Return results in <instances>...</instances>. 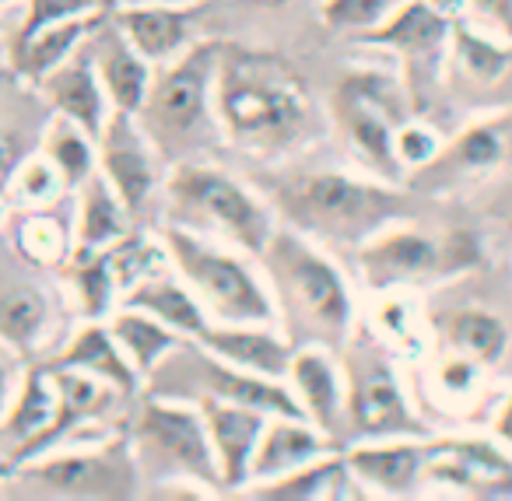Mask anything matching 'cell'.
Returning <instances> with one entry per match:
<instances>
[{
    "label": "cell",
    "instance_id": "16",
    "mask_svg": "<svg viewBox=\"0 0 512 501\" xmlns=\"http://www.w3.org/2000/svg\"><path fill=\"white\" fill-rule=\"evenodd\" d=\"M344 463L365 487V494L383 498H411L425 487L432 435L428 438H369V442L341 445Z\"/></svg>",
    "mask_w": 512,
    "mask_h": 501
},
{
    "label": "cell",
    "instance_id": "42",
    "mask_svg": "<svg viewBox=\"0 0 512 501\" xmlns=\"http://www.w3.org/2000/svg\"><path fill=\"white\" fill-rule=\"evenodd\" d=\"M18 354H11L8 347L0 344V417L8 414V407H11V400H15V389H18Z\"/></svg>",
    "mask_w": 512,
    "mask_h": 501
},
{
    "label": "cell",
    "instance_id": "36",
    "mask_svg": "<svg viewBox=\"0 0 512 501\" xmlns=\"http://www.w3.org/2000/svg\"><path fill=\"white\" fill-rule=\"evenodd\" d=\"M502 162V137L495 123H470L460 137L442 144V151L421 172L428 176H481Z\"/></svg>",
    "mask_w": 512,
    "mask_h": 501
},
{
    "label": "cell",
    "instance_id": "14",
    "mask_svg": "<svg viewBox=\"0 0 512 501\" xmlns=\"http://www.w3.org/2000/svg\"><path fill=\"white\" fill-rule=\"evenodd\" d=\"M158 151L141 130L134 113H120L113 109L106 120V130L99 134V172L109 179L116 193H120L123 207L130 211L134 225L141 228L148 218L151 204H155L158 183Z\"/></svg>",
    "mask_w": 512,
    "mask_h": 501
},
{
    "label": "cell",
    "instance_id": "4",
    "mask_svg": "<svg viewBox=\"0 0 512 501\" xmlns=\"http://www.w3.org/2000/svg\"><path fill=\"white\" fill-rule=\"evenodd\" d=\"M221 39L200 36L179 57L155 64L151 88L137 123L169 162H186L190 151L207 148L221 137L214 113V71H218Z\"/></svg>",
    "mask_w": 512,
    "mask_h": 501
},
{
    "label": "cell",
    "instance_id": "23",
    "mask_svg": "<svg viewBox=\"0 0 512 501\" xmlns=\"http://www.w3.org/2000/svg\"><path fill=\"white\" fill-rule=\"evenodd\" d=\"M211 354L225 358L228 365L246 368V372L267 375V379L285 382L292 365V340L278 326H249V323H211L197 337Z\"/></svg>",
    "mask_w": 512,
    "mask_h": 501
},
{
    "label": "cell",
    "instance_id": "35",
    "mask_svg": "<svg viewBox=\"0 0 512 501\" xmlns=\"http://www.w3.org/2000/svg\"><path fill=\"white\" fill-rule=\"evenodd\" d=\"M39 151L50 158V165L60 172L67 190H78L95 169H99V141L92 134L71 123L67 116H50L43 137H39Z\"/></svg>",
    "mask_w": 512,
    "mask_h": 501
},
{
    "label": "cell",
    "instance_id": "22",
    "mask_svg": "<svg viewBox=\"0 0 512 501\" xmlns=\"http://www.w3.org/2000/svg\"><path fill=\"white\" fill-rule=\"evenodd\" d=\"M449 32H453V18L432 8L428 0H404L383 25L362 32L358 43L393 50L407 64L435 67L442 60V53L449 50Z\"/></svg>",
    "mask_w": 512,
    "mask_h": 501
},
{
    "label": "cell",
    "instance_id": "13",
    "mask_svg": "<svg viewBox=\"0 0 512 501\" xmlns=\"http://www.w3.org/2000/svg\"><path fill=\"white\" fill-rule=\"evenodd\" d=\"M57 316V298L46 270L29 263L0 232V344L29 365L46 347Z\"/></svg>",
    "mask_w": 512,
    "mask_h": 501
},
{
    "label": "cell",
    "instance_id": "15",
    "mask_svg": "<svg viewBox=\"0 0 512 501\" xmlns=\"http://www.w3.org/2000/svg\"><path fill=\"white\" fill-rule=\"evenodd\" d=\"M425 484L453 487L467 498H512V452L495 438L432 435Z\"/></svg>",
    "mask_w": 512,
    "mask_h": 501
},
{
    "label": "cell",
    "instance_id": "8",
    "mask_svg": "<svg viewBox=\"0 0 512 501\" xmlns=\"http://www.w3.org/2000/svg\"><path fill=\"white\" fill-rule=\"evenodd\" d=\"M337 361H341L344 375V428L351 435L348 442L432 435V424L407 400L397 361L376 333L355 326L351 337L337 347Z\"/></svg>",
    "mask_w": 512,
    "mask_h": 501
},
{
    "label": "cell",
    "instance_id": "18",
    "mask_svg": "<svg viewBox=\"0 0 512 501\" xmlns=\"http://www.w3.org/2000/svg\"><path fill=\"white\" fill-rule=\"evenodd\" d=\"M204 11L207 4H116L109 15L144 60L165 64L200 39L197 22Z\"/></svg>",
    "mask_w": 512,
    "mask_h": 501
},
{
    "label": "cell",
    "instance_id": "11",
    "mask_svg": "<svg viewBox=\"0 0 512 501\" xmlns=\"http://www.w3.org/2000/svg\"><path fill=\"white\" fill-rule=\"evenodd\" d=\"M144 393L169 396V400L197 403L204 396L225 403H242V407H256L264 414H288V417H306L299 400L292 396L288 382L267 379V375L246 372V368L228 365L225 358L211 354L197 340H183L148 379L141 382Z\"/></svg>",
    "mask_w": 512,
    "mask_h": 501
},
{
    "label": "cell",
    "instance_id": "31",
    "mask_svg": "<svg viewBox=\"0 0 512 501\" xmlns=\"http://www.w3.org/2000/svg\"><path fill=\"white\" fill-rule=\"evenodd\" d=\"M109 11H92V15H78V18H67V22L57 25H46L43 32L29 39L22 46H11L8 50V71H15L22 81L29 85H39L46 74L53 71L57 64H64L81 43L95 32V25L106 18Z\"/></svg>",
    "mask_w": 512,
    "mask_h": 501
},
{
    "label": "cell",
    "instance_id": "49",
    "mask_svg": "<svg viewBox=\"0 0 512 501\" xmlns=\"http://www.w3.org/2000/svg\"><path fill=\"white\" fill-rule=\"evenodd\" d=\"M0 4H15V0H0Z\"/></svg>",
    "mask_w": 512,
    "mask_h": 501
},
{
    "label": "cell",
    "instance_id": "3",
    "mask_svg": "<svg viewBox=\"0 0 512 501\" xmlns=\"http://www.w3.org/2000/svg\"><path fill=\"white\" fill-rule=\"evenodd\" d=\"M274 211L285 225L306 232L320 246L351 249L383 228L411 218V197L397 183L379 176H351L337 169H316L288 176L274 186Z\"/></svg>",
    "mask_w": 512,
    "mask_h": 501
},
{
    "label": "cell",
    "instance_id": "2",
    "mask_svg": "<svg viewBox=\"0 0 512 501\" xmlns=\"http://www.w3.org/2000/svg\"><path fill=\"white\" fill-rule=\"evenodd\" d=\"M278 312V330L292 347L337 351L355 330V298L334 256L306 232L278 221L256 253Z\"/></svg>",
    "mask_w": 512,
    "mask_h": 501
},
{
    "label": "cell",
    "instance_id": "26",
    "mask_svg": "<svg viewBox=\"0 0 512 501\" xmlns=\"http://www.w3.org/2000/svg\"><path fill=\"white\" fill-rule=\"evenodd\" d=\"M50 365L95 375V379L116 386L123 396L141 393V375L134 372V365L127 361V354L120 351L116 337L109 333L106 319H85V323H81L78 330L60 344V351L50 358Z\"/></svg>",
    "mask_w": 512,
    "mask_h": 501
},
{
    "label": "cell",
    "instance_id": "29",
    "mask_svg": "<svg viewBox=\"0 0 512 501\" xmlns=\"http://www.w3.org/2000/svg\"><path fill=\"white\" fill-rule=\"evenodd\" d=\"M74 253H99L134 232V218L99 169L74 190Z\"/></svg>",
    "mask_w": 512,
    "mask_h": 501
},
{
    "label": "cell",
    "instance_id": "37",
    "mask_svg": "<svg viewBox=\"0 0 512 501\" xmlns=\"http://www.w3.org/2000/svg\"><path fill=\"white\" fill-rule=\"evenodd\" d=\"M449 53H453L456 67L477 85H495L509 74L512 64V46H502L495 39L481 36L467 18H453V32H449Z\"/></svg>",
    "mask_w": 512,
    "mask_h": 501
},
{
    "label": "cell",
    "instance_id": "32",
    "mask_svg": "<svg viewBox=\"0 0 512 501\" xmlns=\"http://www.w3.org/2000/svg\"><path fill=\"white\" fill-rule=\"evenodd\" d=\"M439 333L446 351L460 354L481 368H495L509 351V326L481 305L449 309L446 316H439Z\"/></svg>",
    "mask_w": 512,
    "mask_h": 501
},
{
    "label": "cell",
    "instance_id": "46",
    "mask_svg": "<svg viewBox=\"0 0 512 501\" xmlns=\"http://www.w3.org/2000/svg\"><path fill=\"white\" fill-rule=\"evenodd\" d=\"M116 4H211V0H116Z\"/></svg>",
    "mask_w": 512,
    "mask_h": 501
},
{
    "label": "cell",
    "instance_id": "45",
    "mask_svg": "<svg viewBox=\"0 0 512 501\" xmlns=\"http://www.w3.org/2000/svg\"><path fill=\"white\" fill-rule=\"evenodd\" d=\"M239 4H249V8H260V11H281V8H288L292 0H239Z\"/></svg>",
    "mask_w": 512,
    "mask_h": 501
},
{
    "label": "cell",
    "instance_id": "27",
    "mask_svg": "<svg viewBox=\"0 0 512 501\" xmlns=\"http://www.w3.org/2000/svg\"><path fill=\"white\" fill-rule=\"evenodd\" d=\"M120 305L148 312V316L162 319L165 326H172V330L183 333V337H190V340H197L200 333L214 323V319L207 316L204 305H200V298L190 291V284H186L169 263L151 270L148 277H141L134 288H127V295L120 298Z\"/></svg>",
    "mask_w": 512,
    "mask_h": 501
},
{
    "label": "cell",
    "instance_id": "25",
    "mask_svg": "<svg viewBox=\"0 0 512 501\" xmlns=\"http://www.w3.org/2000/svg\"><path fill=\"white\" fill-rule=\"evenodd\" d=\"M355 480V473L344 463V452L334 449L327 456L313 459V463L299 466V470H288L281 477L271 480H256V484L242 487V498L253 501H337V498H365V491Z\"/></svg>",
    "mask_w": 512,
    "mask_h": 501
},
{
    "label": "cell",
    "instance_id": "21",
    "mask_svg": "<svg viewBox=\"0 0 512 501\" xmlns=\"http://www.w3.org/2000/svg\"><path fill=\"white\" fill-rule=\"evenodd\" d=\"M285 382L295 400H299L306 421H313L316 428L327 431L341 445L337 431L344 428V375L337 351H327V347H295Z\"/></svg>",
    "mask_w": 512,
    "mask_h": 501
},
{
    "label": "cell",
    "instance_id": "41",
    "mask_svg": "<svg viewBox=\"0 0 512 501\" xmlns=\"http://www.w3.org/2000/svg\"><path fill=\"white\" fill-rule=\"evenodd\" d=\"M393 148H397V162L404 172H421L435 155L442 151V141L428 123L418 120H404L397 127V137H393Z\"/></svg>",
    "mask_w": 512,
    "mask_h": 501
},
{
    "label": "cell",
    "instance_id": "48",
    "mask_svg": "<svg viewBox=\"0 0 512 501\" xmlns=\"http://www.w3.org/2000/svg\"><path fill=\"white\" fill-rule=\"evenodd\" d=\"M99 4H102L106 11H113V8H116V0H99Z\"/></svg>",
    "mask_w": 512,
    "mask_h": 501
},
{
    "label": "cell",
    "instance_id": "47",
    "mask_svg": "<svg viewBox=\"0 0 512 501\" xmlns=\"http://www.w3.org/2000/svg\"><path fill=\"white\" fill-rule=\"evenodd\" d=\"M4 225H8V204H4V197H0V232H4Z\"/></svg>",
    "mask_w": 512,
    "mask_h": 501
},
{
    "label": "cell",
    "instance_id": "24",
    "mask_svg": "<svg viewBox=\"0 0 512 501\" xmlns=\"http://www.w3.org/2000/svg\"><path fill=\"white\" fill-rule=\"evenodd\" d=\"M334 449H341V445H337L327 431L316 428L313 421L274 414L271 421H267L260 442H256L246 484L281 477V473H288V470H299V466L313 463V459L327 456V452H334Z\"/></svg>",
    "mask_w": 512,
    "mask_h": 501
},
{
    "label": "cell",
    "instance_id": "20",
    "mask_svg": "<svg viewBox=\"0 0 512 501\" xmlns=\"http://www.w3.org/2000/svg\"><path fill=\"white\" fill-rule=\"evenodd\" d=\"M88 53H92L95 74H99L102 88H106L109 102L120 113H141L144 95L151 88V74H155V64L144 60L141 53L134 50L127 36L120 32V25L113 22V15H106L95 32L85 39Z\"/></svg>",
    "mask_w": 512,
    "mask_h": 501
},
{
    "label": "cell",
    "instance_id": "1",
    "mask_svg": "<svg viewBox=\"0 0 512 501\" xmlns=\"http://www.w3.org/2000/svg\"><path fill=\"white\" fill-rule=\"evenodd\" d=\"M214 113L221 141L264 162L285 158L316 134L309 85L292 60L239 43H221L218 50Z\"/></svg>",
    "mask_w": 512,
    "mask_h": 501
},
{
    "label": "cell",
    "instance_id": "39",
    "mask_svg": "<svg viewBox=\"0 0 512 501\" xmlns=\"http://www.w3.org/2000/svg\"><path fill=\"white\" fill-rule=\"evenodd\" d=\"M92 11H106L99 0H29L22 11V22H18L15 36H11V46H22L29 43L36 32H43L46 25H57L67 22V18H78V15H92Z\"/></svg>",
    "mask_w": 512,
    "mask_h": 501
},
{
    "label": "cell",
    "instance_id": "30",
    "mask_svg": "<svg viewBox=\"0 0 512 501\" xmlns=\"http://www.w3.org/2000/svg\"><path fill=\"white\" fill-rule=\"evenodd\" d=\"M29 81H22L15 71H8V85L0 81V197H8L15 186L22 165L39 151V137H43L46 123L32 127V109L43 106V95L32 99V106H18V99L25 95Z\"/></svg>",
    "mask_w": 512,
    "mask_h": 501
},
{
    "label": "cell",
    "instance_id": "33",
    "mask_svg": "<svg viewBox=\"0 0 512 501\" xmlns=\"http://www.w3.org/2000/svg\"><path fill=\"white\" fill-rule=\"evenodd\" d=\"M106 326L116 337V344H120V351L127 354V361L134 365V372L141 375V382L148 379L183 340H190L172 330V326H165L162 319L148 316V312H141V309H130V305H116L106 316Z\"/></svg>",
    "mask_w": 512,
    "mask_h": 501
},
{
    "label": "cell",
    "instance_id": "40",
    "mask_svg": "<svg viewBox=\"0 0 512 501\" xmlns=\"http://www.w3.org/2000/svg\"><path fill=\"white\" fill-rule=\"evenodd\" d=\"M11 193H18V197L25 200V207H36V204H53V200H60L71 190L64 186L60 172L50 165V158H46L43 151H36V155L22 165V172H18Z\"/></svg>",
    "mask_w": 512,
    "mask_h": 501
},
{
    "label": "cell",
    "instance_id": "38",
    "mask_svg": "<svg viewBox=\"0 0 512 501\" xmlns=\"http://www.w3.org/2000/svg\"><path fill=\"white\" fill-rule=\"evenodd\" d=\"M404 0H323L320 4V22L330 32H344V36H362V32L383 25Z\"/></svg>",
    "mask_w": 512,
    "mask_h": 501
},
{
    "label": "cell",
    "instance_id": "44",
    "mask_svg": "<svg viewBox=\"0 0 512 501\" xmlns=\"http://www.w3.org/2000/svg\"><path fill=\"white\" fill-rule=\"evenodd\" d=\"M491 438H495V442H502L505 449L512 452V389H509V396L498 403L495 417H491Z\"/></svg>",
    "mask_w": 512,
    "mask_h": 501
},
{
    "label": "cell",
    "instance_id": "17",
    "mask_svg": "<svg viewBox=\"0 0 512 501\" xmlns=\"http://www.w3.org/2000/svg\"><path fill=\"white\" fill-rule=\"evenodd\" d=\"M200 417L207 424V438H211L214 459H218L221 473V491L239 494L249 480V463H253L256 442L264 435L271 414L256 407H242V403H225V400H197Z\"/></svg>",
    "mask_w": 512,
    "mask_h": 501
},
{
    "label": "cell",
    "instance_id": "6",
    "mask_svg": "<svg viewBox=\"0 0 512 501\" xmlns=\"http://www.w3.org/2000/svg\"><path fill=\"white\" fill-rule=\"evenodd\" d=\"M169 256V267L190 284L214 323H249V326H278L274 298L260 267L242 256V249L218 242L211 235L165 221L158 232Z\"/></svg>",
    "mask_w": 512,
    "mask_h": 501
},
{
    "label": "cell",
    "instance_id": "19",
    "mask_svg": "<svg viewBox=\"0 0 512 501\" xmlns=\"http://www.w3.org/2000/svg\"><path fill=\"white\" fill-rule=\"evenodd\" d=\"M36 88L53 113L67 116V120L78 123L85 134H92L99 141V134L106 130L109 113H113V102H109L106 88H102L99 74H95L92 53H88L85 43L64 64L53 67Z\"/></svg>",
    "mask_w": 512,
    "mask_h": 501
},
{
    "label": "cell",
    "instance_id": "5",
    "mask_svg": "<svg viewBox=\"0 0 512 501\" xmlns=\"http://www.w3.org/2000/svg\"><path fill=\"white\" fill-rule=\"evenodd\" d=\"M169 221L256 256L278 228V211L253 186L200 158L172 162L165 176Z\"/></svg>",
    "mask_w": 512,
    "mask_h": 501
},
{
    "label": "cell",
    "instance_id": "28",
    "mask_svg": "<svg viewBox=\"0 0 512 501\" xmlns=\"http://www.w3.org/2000/svg\"><path fill=\"white\" fill-rule=\"evenodd\" d=\"M4 235L25 260L43 270H60L74 253V218L60 211L57 200L8 211Z\"/></svg>",
    "mask_w": 512,
    "mask_h": 501
},
{
    "label": "cell",
    "instance_id": "34",
    "mask_svg": "<svg viewBox=\"0 0 512 501\" xmlns=\"http://www.w3.org/2000/svg\"><path fill=\"white\" fill-rule=\"evenodd\" d=\"M60 274H64L67 288L74 291V302H78L85 319H106L120 305L123 291L120 281H116L109 249H99V253H71V260L60 267Z\"/></svg>",
    "mask_w": 512,
    "mask_h": 501
},
{
    "label": "cell",
    "instance_id": "9",
    "mask_svg": "<svg viewBox=\"0 0 512 501\" xmlns=\"http://www.w3.org/2000/svg\"><path fill=\"white\" fill-rule=\"evenodd\" d=\"M8 484H29L32 494L67 501H130L144 494L141 466L123 428L92 442H71L25 463Z\"/></svg>",
    "mask_w": 512,
    "mask_h": 501
},
{
    "label": "cell",
    "instance_id": "12",
    "mask_svg": "<svg viewBox=\"0 0 512 501\" xmlns=\"http://www.w3.org/2000/svg\"><path fill=\"white\" fill-rule=\"evenodd\" d=\"M330 113L341 127L348 148L358 155V162L379 179L397 183L404 176L397 162L393 137L397 127L407 120L404 85L393 74L383 71H351L337 81Z\"/></svg>",
    "mask_w": 512,
    "mask_h": 501
},
{
    "label": "cell",
    "instance_id": "10",
    "mask_svg": "<svg viewBox=\"0 0 512 501\" xmlns=\"http://www.w3.org/2000/svg\"><path fill=\"white\" fill-rule=\"evenodd\" d=\"M355 263L365 284L379 295L404 288H421L456 277L481 263V246L470 232L432 235L407 221L383 228L355 249Z\"/></svg>",
    "mask_w": 512,
    "mask_h": 501
},
{
    "label": "cell",
    "instance_id": "7",
    "mask_svg": "<svg viewBox=\"0 0 512 501\" xmlns=\"http://www.w3.org/2000/svg\"><path fill=\"white\" fill-rule=\"evenodd\" d=\"M123 431L141 466L144 491L155 484H197L207 491H221L218 459L197 403L169 400L141 389L130 400Z\"/></svg>",
    "mask_w": 512,
    "mask_h": 501
},
{
    "label": "cell",
    "instance_id": "43",
    "mask_svg": "<svg viewBox=\"0 0 512 501\" xmlns=\"http://www.w3.org/2000/svg\"><path fill=\"white\" fill-rule=\"evenodd\" d=\"M467 11H474L484 22L498 25L512 36V0H467Z\"/></svg>",
    "mask_w": 512,
    "mask_h": 501
}]
</instances>
